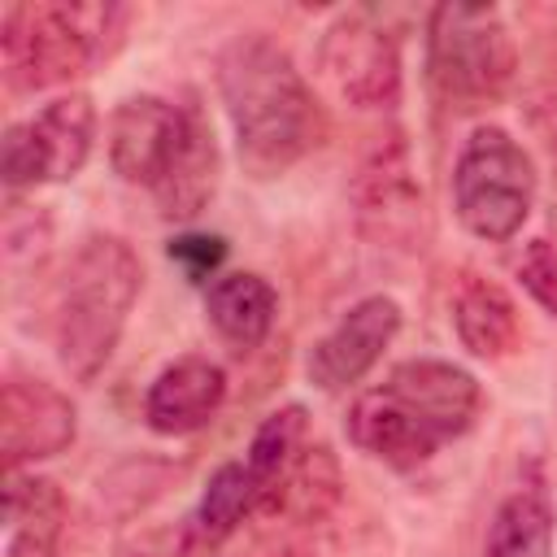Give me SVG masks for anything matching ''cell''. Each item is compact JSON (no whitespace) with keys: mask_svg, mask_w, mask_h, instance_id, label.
I'll return each instance as SVG.
<instances>
[{"mask_svg":"<svg viewBox=\"0 0 557 557\" xmlns=\"http://www.w3.org/2000/svg\"><path fill=\"white\" fill-rule=\"evenodd\" d=\"M352 213L366 239L383 248H422L426 239V196L413 170V152L400 131L379 135L352 178Z\"/></svg>","mask_w":557,"mask_h":557,"instance_id":"9","label":"cell"},{"mask_svg":"<svg viewBox=\"0 0 557 557\" xmlns=\"http://www.w3.org/2000/svg\"><path fill=\"white\" fill-rule=\"evenodd\" d=\"M400 331V305L392 296H366L357 300L309 352V383L322 392H344L357 379L370 374V366L383 357V348Z\"/></svg>","mask_w":557,"mask_h":557,"instance_id":"12","label":"cell"},{"mask_svg":"<svg viewBox=\"0 0 557 557\" xmlns=\"http://www.w3.org/2000/svg\"><path fill=\"white\" fill-rule=\"evenodd\" d=\"M274 309H278V296L274 287L252 274V270H231V274H218L205 292V313H209V326L218 331L222 344H231L235 352H252L270 326H274Z\"/></svg>","mask_w":557,"mask_h":557,"instance_id":"17","label":"cell"},{"mask_svg":"<svg viewBox=\"0 0 557 557\" xmlns=\"http://www.w3.org/2000/svg\"><path fill=\"white\" fill-rule=\"evenodd\" d=\"M78 413L74 400L35 374H9L0 387V457L4 470H22L26 461L57 457L74 444Z\"/></svg>","mask_w":557,"mask_h":557,"instance_id":"11","label":"cell"},{"mask_svg":"<svg viewBox=\"0 0 557 557\" xmlns=\"http://www.w3.org/2000/svg\"><path fill=\"white\" fill-rule=\"evenodd\" d=\"M226 400V370L209 357H178L170 361L148 396H144V418L161 435H187L200 431Z\"/></svg>","mask_w":557,"mask_h":557,"instance_id":"13","label":"cell"},{"mask_svg":"<svg viewBox=\"0 0 557 557\" xmlns=\"http://www.w3.org/2000/svg\"><path fill=\"white\" fill-rule=\"evenodd\" d=\"M513 35L492 4H435L426 17V78L440 104L487 109L513 83Z\"/></svg>","mask_w":557,"mask_h":557,"instance_id":"6","label":"cell"},{"mask_svg":"<svg viewBox=\"0 0 557 557\" xmlns=\"http://www.w3.org/2000/svg\"><path fill=\"white\" fill-rule=\"evenodd\" d=\"M117 4H9L0 17V70L13 91H44L100 65L122 44Z\"/></svg>","mask_w":557,"mask_h":557,"instance_id":"5","label":"cell"},{"mask_svg":"<svg viewBox=\"0 0 557 557\" xmlns=\"http://www.w3.org/2000/svg\"><path fill=\"white\" fill-rule=\"evenodd\" d=\"M113 170L148 187L165 218H196L218 187V139L200 104L126 96L109 122Z\"/></svg>","mask_w":557,"mask_h":557,"instance_id":"3","label":"cell"},{"mask_svg":"<svg viewBox=\"0 0 557 557\" xmlns=\"http://www.w3.org/2000/svg\"><path fill=\"white\" fill-rule=\"evenodd\" d=\"M453 331L461 348H470L483 361H500L518 348L522 339V318L513 296L483 278V274H461L453 287Z\"/></svg>","mask_w":557,"mask_h":557,"instance_id":"15","label":"cell"},{"mask_svg":"<svg viewBox=\"0 0 557 557\" xmlns=\"http://www.w3.org/2000/svg\"><path fill=\"white\" fill-rule=\"evenodd\" d=\"M257 518V483L248 461H226L209 474L196 509L187 513L183 531H178V548L183 557H205L218 553L226 540H235L244 531V522Z\"/></svg>","mask_w":557,"mask_h":557,"instance_id":"14","label":"cell"},{"mask_svg":"<svg viewBox=\"0 0 557 557\" xmlns=\"http://www.w3.org/2000/svg\"><path fill=\"white\" fill-rule=\"evenodd\" d=\"M222 257H226V239H222V235H178V239H170V261H174L191 283L218 278Z\"/></svg>","mask_w":557,"mask_h":557,"instance_id":"19","label":"cell"},{"mask_svg":"<svg viewBox=\"0 0 557 557\" xmlns=\"http://www.w3.org/2000/svg\"><path fill=\"white\" fill-rule=\"evenodd\" d=\"M96 139V104L83 91L48 100L35 117L13 122L0 144V174L4 187H35V183H65L74 178Z\"/></svg>","mask_w":557,"mask_h":557,"instance_id":"8","label":"cell"},{"mask_svg":"<svg viewBox=\"0 0 557 557\" xmlns=\"http://www.w3.org/2000/svg\"><path fill=\"white\" fill-rule=\"evenodd\" d=\"M65 496L57 492L52 479L9 470L4 487V522H9V544L4 557H61L65 540Z\"/></svg>","mask_w":557,"mask_h":557,"instance_id":"16","label":"cell"},{"mask_svg":"<svg viewBox=\"0 0 557 557\" xmlns=\"http://www.w3.org/2000/svg\"><path fill=\"white\" fill-rule=\"evenodd\" d=\"M322 83L352 109H392L400 100V52L387 26L366 9L339 13L318 39Z\"/></svg>","mask_w":557,"mask_h":557,"instance_id":"10","label":"cell"},{"mask_svg":"<svg viewBox=\"0 0 557 557\" xmlns=\"http://www.w3.org/2000/svg\"><path fill=\"white\" fill-rule=\"evenodd\" d=\"M144 265L117 235H87L70 257L57 296V357L70 379L91 383L113 357L131 305L139 296Z\"/></svg>","mask_w":557,"mask_h":557,"instance_id":"4","label":"cell"},{"mask_svg":"<svg viewBox=\"0 0 557 557\" xmlns=\"http://www.w3.org/2000/svg\"><path fill=\"white\" fill-rule=\"evenodd\" d=\"M518 278L527 283V292L535 296V305H544L548 313H557V248L548 239H531L522 261H518Z\"/></svg>","mask_w":557,"mask_h":557,"instance_id":"20","label":"cell"},{"mask_svg":"<svg viewBox=\"0 0 557 557\" xmlns=\"http://www.w3.org/2000/svg\"><path fill=\"white\" fill-rule=\"evenodd\" d=\"M479 405L483 392L470 370L435 357L400 361L379 387L352 400L348 440L392 470H413L448 440L466 435L479 418Z\"/></svg>","mask_w":557,"mask_h":557,"instance_id":"2","label":"cell"},{"mask_svg":"<svg viewBox=\"0 0 557 557\" xmlns=\"http://www.w3.org/2000/svg\"><path fill=\"white\" fill-rule=\"evenodd\" d=\"M453 205L470 235L487 244L513 239L535 205V165L527 148L500 126L470 131L453 165Z\"/></svg>","mask_w":557,"mask_h":557,"instance_id":"7","label":"cell"},{"mask_svg":"<svg viewBox=\"0 0 557 557\" xmlns=\"http://www.w3.org/2000/svg\"><path fill=\"white\" fill-rule=\"evenodd\" d=\"M553 509L540 492H513L496 505L483 557H553Z\"/></svg>","mask_w":557,"mask_h":557,"instance_id":"18","label":"cell"},{"mask_svg":"<svg viewBox=\"0 0 557 557\" xmlns=\"http://www.w3.org/2000/svg\"><path fill=\"white\" fill-rule=\"evenodd\" d=\"M218 87L252 178L287 174L326 139V113L292 57L270 35H239L218 57Z\"/></svg>","mask_w":557,"mask_h":557,"instance_id":"1","label":"cell"}]
</instances>
